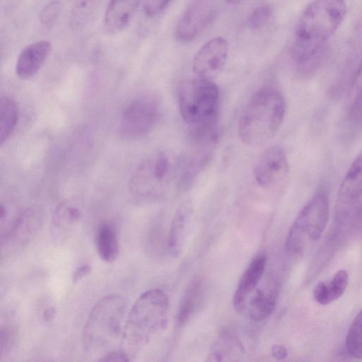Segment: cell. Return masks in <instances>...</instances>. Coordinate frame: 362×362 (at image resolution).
<instances>
[{
	"label": "cell",
	"mask_w": 362,
	"mask_h": 362,
	"mask_svg": "<svg viewBox=\"0 0 362 362\" xmlns=\"http://www.w3.org/2000/svg\"><path fill=\"white\" fill-rule=\"evenodd\" d=\"M219 89L212 80L196 78L182 82L177 102L180 115L194 139L217 136Z\"/></svg>",
	"instance_id": "obj_4"
},
{
	"label": "cell",
	"mask_w": 362,
	"mask_h": 362,
	"mask_svg": "<svg viewBox=\"0 0 362 362\" xmlns=\"http://www.w3.org/2000/svg\"><path fill=\"white\" fill-rule=\"evenodd\" d=\"M216 13L215 0H193L176 27V39L182 43L196 39L212 22Z\"/></svg>",
	"instance_id": "obj_9"
},
{
	"label": "cell",
	"mask_w": 362,
	"mask_h": 362,
	"mask_svg": "<svg viewBox=\"0 0 362 362\" xmlns=\"http://www.w3.org/2000/svg\"><path fill=\"white\" fill-rule=\"evenodd\" d=\"M56 310L54 308H47L42 313V319L45 322H50L54 318Z\"/></svg>",
	"instance_id": "obj_36"
},
{
	"label": "cell",
	"mask_w": 362,
	"mask_h": 362,
	"mask_svg": "<svg viewBox=\"0 0 362 362\" xmlns=\"http://www.w3.org/2000/svg\"><path fill=\"white\" fill-rule=\"evenodd\" d=\"M18 119V107L11 96L4 95L0 100V142L3 144L11 136Z\"/></svg>",
	"instance_id": "obj_24"
},
{
	"label": "cell",
	"mask_w": 362,
	"mask_h": 362,
	"mask_svg": "<svg viewBox=\"0 0 362 362\" xmlns=\"http://www.w3.org/2000/svg\"><path fill=\"white\" fill-rule=\"evenodd\" d=\"M346 11L345 0H313L305 8L297 21L291 49L296 70L313 69L323 61L326 43Z\"/></svg>",
	"instance_id": "obj_1"
},
{
	"label": "cell",
	"mask_w": 362,
	"mask_h": 362,
	"mask_svg": "<svg viewBox=\"0 0 362 362\" xmlns=\"http://www.w3.org/2000/svg\"><path fill=\"white\" fill-rule=\"evenodd\" d=\"M354 86L358 92L362 90V59L356 72Z\"/></svg>",
	"instance_id": "obj_35"
},
{
	"label": "cell",
	"mask_w": 362,
	"mask_h": 362,
	"mask_svg": "<svg viewBox=\"0 0 362 362\" xmlns=\"http://www.w3.org/2000/svg\"><path fill=\"white\" fill-rule=\"evenodd\" d=\"M253 173L256 182L262 188H272L281 183L288 173L284 150L277 145L267 148L256 163Z\"/></svg>",
	"instance_id": "obj_11"
},
{
	"label": "cell",
	"mask_w": 362,
	"mask_h": 362,
	"mask_svg": "<svg viewBox=\"0 0 362 362\" xmlns=\"http://www.w3.org/2000/svg\"><path fill=\"white\" fill-rule=\"evenodd\" d=\"M178 159L160 151L150 156L136 167L129 180L132 194L141 199H154L176 185Z\"/></svg>",
	"instance_id": "obj_6"
},
{
	"label": "cell",
	"mask_w": 362,
	"mask_h": 362,
	"mask_svg": "<svg viewBox=\"0 0 362 362\" xmlns=\"http://www.w3.org/2000/svg\"><path fill=\"white\" fill-rule=\"evenodd\" d=\"M345 348L350 356L362 359V310L355 317L348 330Z\"/></svg>",
	"instance_id": "obj_25"
},
{
	"label": "cell",
	"mask_w": 362,
	"mask_h": 362,
	"mask_svg": "<svg viewBox=\"0 0 362 362\" xmlns=\"http://www.w3.org/2000/svg\"><path fill=\"white\" fill-rule=\"evenodd\" d=\"M91 272V267L88 264L78 267L74 272L72 276L73 283H77L88 275Z\"/></svg>",
	"instance_id": "obj_33"
},
{
	"label": "cell",
	"mask_w": 362,
	"mask_h": 362,
	"mask_svg": "<svg viewBox=\"0 0 362 362\" xmlns=\"http://www.w3.org/2000/svg\"><path fill=\"white\" fill-rule=\"evenodd\" d=\"M245 348L237 333L226 329L219 334L208 356L209 361H240Z\"/></svg>",
	"instance_id": "obj_18"
},
{
	"label": "cell",
	"mask_w": 362,
	"mask_h": 362,
	"mask_svg": "<svg viewBox=\"0 0 362 362\" xmlns=\"http://www.w3.org/2000/svg\"><path fill=\"white\" fill-rule=\"evenodd\" d=\"M204 284L200 277L194 278L189 284L179 303L177 320L184 325L194 314L203 294Z\"/></svg>",
	"instance_id": "obj_21"
},
{
	"label": "cell",
	"mask_w": 362,
	"mask_h": 362,
	"mask_svg": "<svg viewBox=\"0 0 362 362\" xmlns=\"http://www.w3.org/2000/svg\"><path fill=\"white\" fill-rule=\"evenodd\" d=\"M267 264L265 254L257 255L242 274L233 297L234 309L242 313L246 308L251 293L262 279Z\"/></svg>",
	"instance_id": "obj_14"
},
{
	"label": "cell",
	"mask_w": 362,
	"mask_h": 362,
	"mask_svg": "<svg viewBox=\"0 0 362 362\" xmlns=\"http://www.w3.org/2000/svg\"><path fill=\"white\" fill-rule=\"evenodd\" d=\"M158 117L157 103L148 98H139L130 102L124 109L119 129L124 136L136 139L151 131Z\"/></svg>",
	"instance_id": "obj_8"
},
{
	"label": "cell",
	"mask_w": 362,
	"mask_h": 362,
	"mask_svg": "<svg viewBox=\"0 0 362 362\" xmlns=\"http://www.w3.org/2000/svg\"><path fill=\"white\" fill-rule=\"evenodd\" d=\"M172 0H144V12L146 16L153 17L160 13Z\"/></svg>",
	"instance_id": "obj_30"
},
{
	"label": "cell",
	"mask_w": 362,
	"mask_h": 362,
	"mask_svg": "<svg viewBox=\"0 0 362 362\" xmlns=\"http://www.w3.org/2000/svg\"><path fill=\"white\" fill-rule=\"evenodd\" d=\"M127 309V300L115 293L101 298L94 305L82 333V345L87 353L105 354L113 349L122 337Z\"/></svg>",
	"instance_id": "obj_5"
},
{
	"label": "cell",
	"mask_w": 362,
	"mask_h": 362,
	"mask_svg": "<svg viewBox=\"0 0 362 362\" xmlns=\"http://www.w3.org/2000/svg\"><path fill=\"white\" fill-rule=\"evenodd\" d=\"M329 214L327 194L317 192L303 206L291 226L286 240L287 252L299 254L309 243L318 240L326 228Z\"/></svg>",
	"instance_id": "obj_7"
},
{
	"label": "cell",
	"mask_w": 362,
	"mask_h": 362,
	"mask_svg": "<svg viewBox=\"0 0 362 362\" xmlns=\"http://www.w3.org/2000/svg\"><path fill=\"white\" fill-rule=\"evenodd\" d=\"M95 10L94 0H78L71 11L70 23L74 28L84 26L88 23Z\"/></svg>",
	"instance_id": "obj_26"
},
{
	"label": "cell",
	"mask_w": 362,
	"mask_h": 362,
	"mask_svg": "<svg viewBox=\"0 0 362 362\" xmlns=\"http://www.w3.org/2000/svg\"><path fill=\"white\" fill-rule=\"evenodd\" d=\"M52 50V44L46 40L25 46L20 52L16 64V76L23 80L35 75L41 69Z\"/></svg>",
	"instance_id": "obj_15"
},
{
	"label": "cell",
	"mask_w": 362,
	"mask_h": 362,
	"mask_svg": "<svg viewBox=\"0 0 362 362\" xmlns=\"http://www.w3.org/2000/svg\"><path fill=\"white\" fill-rule=\"evenodd\" d=\"M362 197V151L348 168L338 192V214H347Z\"/></svg>",
	"instance_id": "obj_13"
},
{
	"label": "cell",
	"mask_w": 362,
	"mask_h": 362,
	"mask_svg": "<svg viewBox=\"0 0 362 362\" xmlns=\"http://www.w3.org/2000/svg\"><path fill=\"white\" fill-rule=\"evenodd\" d=\"M42 223L43 215L39 209H25L14 221L2 246L17 249L27 245L38 234Z\"/></svg>",
	"instance_id": "obj_12"
},
{
	"label": "cell",
	"mask_w": 362,
	"mask_h": 362,
	"mask_svg": "<svg viewBox=\"0 0 362 362\" xmlns=\"http://www.w3.org/2000/svg\"><path fill=\"white\" fill-rule=\"evenodd\" d=\"M272 354L276 360L281 361L288 356V351L284 346L275 344L272 348Z\"/></svg>",
	"instance_id": "obj_34"
},
{
	"label": "cell",
	"mask_w": 362,
	"mask_h": 362,
	"mask_svg": "<svg viewBox=\"0 0 362 362\" xmlns=\"http://www.w3.org/2000/svg\"><path fill=\"white\" fill-rule=\"evenodd\" d=\"M285 113L282 94L274 87L260 88L251 96L240 115L238 126L240 139L249 146L266 143L279 131Z\"/></svg>",
	"instance_id": "obj_3"
},
{
	"label": "cell",
	"mask_w": 362,
	"mask_h": 362,
	"mask_svg": "<svg viewBox=\"0 0 362 362\" xmlns=\"http://www.w3.org/2000/svg\"><path fill=\"white\" fill-rule=\"evenodd\" d=\"M169 302L158 288L147 290L138 297L127 313L119 349L130 361L167 326Z\"/></svg>",
	"instance_id": "obj_2"
},
{
	"label": "cell",
	"mask_w": 362,
	"mask_h": 362,
	"mask_svg": "<svg viewBox=\"0 0 362 362\" xmlns=\"http://www.w3.org/2000/svg\"><path fill=\"white\" fill-rule=\"evenodd\" d=\"M100 361H129V358L120 349H112L103 356Z\"/></svg>",
	"instance_id": "obj_31"
},
{
	"label": "cell",
	"mask_w": 362,
	"mask_h": 362,
	"mask_svg": "<svg viewBox=\"0 0 362 362\" xmlns=\"http://www.w3.org/2000/svg\"><path fill=\"white\" fill-rule=\"evenodd\" d=\"M228 4H235L238 2L241 1L242 0H225Z\"/></svg>",
	"instance_id": "obj_38"
},
{
	"label": "cell",
	"mask_w": 362,
	"mask_h": 362,
	"mask_svg": "<svg viewBox=\"0 0 362 362\" xmlns=\"http://www.w3.org/2000/svg\"><path fill=\"white\" fill-rule=\"evenodd\" d=\"M6 210L4 206L1 204V213H0V218H1V222L4 221V220L6 218Z\"/></svg>",
	"instance_id": "obj_37"
},
{
	"label": "cell",
	"mask_w": 362,
	"mask_h": 362,
	"mask_svg": "<svg viewBox=\"0 0 362 362\" xmlns=\"http://www.w3.org/2000/svg\"><path fill=\"white\" fill-rule=\"evenodd\" d=\"M82 216L81 210L74 201H64L55 209L52 216L53 232L64 233L78 223Z\"/></svg>",
	"instance_id": "obj_22"
},
{
	"label": "cell",
	"mask_w": 362,
	"mask_h": 362,
	"mask_svg": "<svg viewBox=\"0 0 362 362\" xmlns=\"http://www.w3.org/2000/svg\"><path fill=\"white\" fill-rule=\"evenodd\" d=\"M351 117L355 120H362V90L358 92L351 110Z\"/></svg>",
	"instance_id": "obj_32"
},
{
	"label": "cell",
	"mask_w": 362,
	"mask_h": 362,
	"mask_svg": "<svg viewBox=\"0 0 362 362\" xmlns=\"http://www.w3.org/2000/svg\"><path fill=\"white\" fill-rule=\"evenodd\" d=\"M273 10L269 4L258 6L248 16V26L254 30H258L266 26L272 17Z\"/></svg>",
	"instance_id": "obj_27"
},
{
	"label": "cell",
	"mask_w": 362,
	"mask_h": 362,
	"mask_svg": "<svg viewBox=\"0 0 362 362\" xmlns=\"http://www.w3.org/2000/svg\"><path fill=\"white\" fill-rule=\"evenodd\" d=\"M141 0H110L105 11L104 28L107 33L124 30L134 16Z\"/></svg>",
	"instance_id": "obj_16"
},
{
	"label": "cell",
	"mask_w": 362,
	"mask_h": 362,
	"mask_svg": "<svg viewBox=\"0 0 362 362\" xmlns=\"http://www.w3.org/2000/svg\"><path fill=\"white\" fill-rule=\"evenodd\" d=\"M228 55V44L222 37L206 42L196 52L192 70L199 78L212 80L223 69Z\"/></svg>",
	"instance_id": "obj_10"
},
{
	"label": "cell",
	"mask_w": 362,
	"mask_h": 362,
	"mask_svg": "<svg viewBox=\"0 0 362 362\" xmlns=\"http://www.w3.org/2000/svg\"><path fill=\"white\" fill-rule=\"evenodd\" d=\"M95 245L102 260L112 262L117 259L119 253L118 240L112 225L104 223L100 226L96 233Z\"/></svg>",
	"instance_id": "obj_23"
},
{
	"label": "cell",
	"mask_w": 362,
	"mask_h": 362,
	"mask_svg": "<svg viewBox=\"0 0 362 362\" xmlns=\"http://www.w3.org/2000/svg\"><path fill=\"white\" fill-rule=\"evenodd\" d=\"M16 331L11 326H5L1 329L0 334V356L8 354L16 341Z\"/></svg>",
	"instance_id": "obj_29"
},
{
	"label": "cell",
	"mask_w": 362,
	"mask_h": 362,
	"mask_svg": "<svg viewBox=\"0 0 362 362\" xmlns=\"http://www.w3.org/2000/svg\"><path fill=\"white\" fill-rule=\"evenodd\" d=\"M349 284V274L344 269L337 271L329 281L317 284L313 291L315 300L320 305H328L339 298Z\"/></svg>",
	"instance_id": "obj_19"
},
{
	"label": "cell",
	"mask_w": 362,
	"mask_h": 362,
	"mask_svg": "<svg viewBox=\"0 0 362 362\" xmlns=\"http://www.w3.org/2000/svg\"><path fill=\"white\" fill-rule=\"evenodd\" d=\"M192 213V203L186 200L177 207L174 214L168 237V247L173 256H178L182 251Z\"/></svg>",
	"instance_id": "obj_17"
},
{
	"label": "cell",
	"mask_w": 362,
	"mask_h": 362,
	"mask_svg": "<svg viewBox=\"0 0 362 362\" xmlns=\"http://www.w3.org/2000/svg\"><path fill=\"white\" fill-rule=\"evenodd\" d=\"M62 11V5L58 1H52L47 4L41 10L40 21L47 27L52 26L57 21Z\"/></svg>",
	"instance_id": "obj_28"
},
{
	"label": "cell",
	"mask_w": 362,
	"mask_h": 362,
	"mask_svg": "<svg viewBox=\"0 0 362 362\" xmlns=\"http://www.w3.org/2000/svg\"><path fill=\"white\" fill-rule=\"evenodd\" d=\"M277 296L275 287L257 289L247 301L250 318L255 322H261L269 317L275 308Z\"/></svg>",
	"instance_id": "obj_20"
}]
</instances>
